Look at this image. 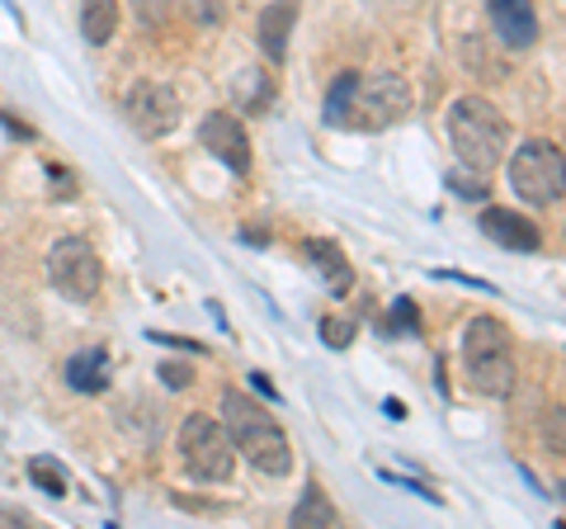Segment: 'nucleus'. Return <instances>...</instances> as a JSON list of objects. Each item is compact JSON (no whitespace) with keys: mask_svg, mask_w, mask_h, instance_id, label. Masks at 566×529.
<instances>
[{"mask_svg":"<svg viewBox=\"0 0 566 529\" xmlns=\"http://www.w3.org/2000/svg\"><path fill=\"white\" fill-rule=\"evenodd\" d=\"M199 143L218 156V162L227 170H237V175H251V143H245V128H241V118L232 114H208L203 118V128H199Z\"/></svg>","mask_w":566,"mask_h":529,"instance_id":"1a4fd4ad","label":"nucleus"},{"mask_svg":"<svg viewBox=\"0 0 566 529\" xmlns=\"http://www.w3.org/2000/svg\"><path fill=\"white\" fill-rule=\"evenodd\" d=\"M392 331L397 336H420V312L411 298H397V308H392Z\"/></svg>","mask_w":566,"mask_h":529,"instance_id":"412c9836","label":"nucleus"},{"mask_svg":"<svg viewBox=\"0 0 566 529\" xmlns=\"http://www.w3.org/2000/svg\"><path fill=\"white\" fill-rule=\"evenodd\" d=\"M510 185H515L520 199L534 204V208L557 204L566 194V156L553 143L534 137V143H524L515 156H510Z\"/></svg>","mask_w":566,"mask_h":529,"instance_id":"423d86ee","label":"nucleus"},{"mask_svg":"<svg viewBox=\"0 0 566 529\" xmlns=\"http://www.w3.org/2000/svg\"><path fill=\"white\" fill-rule=\"evenodd\" d=\"M289 525H297V529H312V525H340V516H335V506H331V497L322 491V483H307L303 501L293 506Z\"/></svg>","mask_w":566,"mask_h":529,"instance_id":"dca6fc26","label":"nucleus"},{"mask_svg":"<svg viewBox=\"0 0 566 529\" xmlns=\"http://www.w3.org/2000/svg\"><path fill=\"white\" fill-rule=\"evenodd\" d=\"M354 85H359V72H340V76H335L331 95H326V123H340V114H345V100L354 95Z\"/></svg>","mask_w":566,"mask_h":529,"instance_id":"a211bd4d","label":"nucleus"},{"mask_svg":"<svg viewBox=\"0 0 566 529\" xmlns=\"http://www.w3.org/2000/svg\"><path fill=\"white\" fill-rule=\"evenodd\" d=\"M307 264L316 274H322V284H326V293H335V298H345L349 293V284H354V270H349V260H345V251L335 241H326V237H312L307 246Z\"/></svg>","mask_w":566,"mask_h":529,"instance_id":"f8f14e48","label":"nucleus"},{"mask_svg":"<svg viewBox=\"0 0 566 529\" xmlns=\"http://www.w3.org/2000/svg\"><path fill=\"white\" fill-rule=\"evenodd\" d=\"M29 483L39 491H48V497H62L66 491V468L57 464V458L39 454V458H29Z\"/></svg>","mask_w":566,"mask_h":529,"instance_id":"f3484780","label":"nucleus"},{"mask_svg":"<svg viewBox=\"0 0 566 529\" xmlns=\"http://www.w3.org/2000/svg\"><path fill=\"white\" fill-rule=\"evenodd\" d=\"M463 374L468 387L482 397H510L515 387V345L501 317H472L463 331Z\"/></svg>","mask_w":566,"mask_h":529,"instance_id":"7ed1b4c3","label":"nucleus"},{"mask_svg":"<svg viewBox=\"0 0 566 529\" xmlns=\"http://www.w3.org/2000/svg\"><path fill=\"white\" fill-rule=\"evenodd\" d=\"M114 29H118V6H114V0H85V6H81V33H85V43L104 48V43L114 39Z\"/></svg>","mask_w":566,"mask_h":529,"instance_id":"2eb2a0df","label":"nucleus"},{"mask_svg":"<svg viewBox=\"0 0 566 529\" xmlns=\"http://www.w3.org/2000/svg\"><path fill=\"white\" fill-rule=\"evenodd\" d=\"M251 383L260 387V393H264V397H279V393H274V383H270V378H264V374H251Z\"/></svg>","mask_w":566,"mask_h":529,"instance_id":"c85d7f7f","label":"nucleus"},{"mask_svg":"<svg viewBox=\"0 0 566 529\" xmlns=\"http://www.w3.org/2000/svg\"><path fill=\"white\" fill-rule=\"evenodd\" d=\"M180 464L193 483H227L237 468V445L222 421L189 416L180 426Z\"/></svg>","mask_w":566,"mask_h":529,"instance_id":"39448f33","label":"nucleus"},{"mask_svg":"<svg viewBox=\"0 0 566 529\" xmlns=\"http://www.w3.org/2000/svg\"><path fill=\"white\" fill-rule=\"evenodd\" d=\"M48 274L71 303H91L104 284V264L99 251L85 237H62L57 246L48 251Z\"/></svg>","mask_w":566,"mask_h":529,"instance_id":"0eeeda50","label":"nucleus"},{"mask_svg":"<svg viewBox=\"0 0 566 529\" xmlns=\"http://www.w3.org/2000/svg\"><path fill=\"white\" fill-rule=\"evenodd\" d=\"M449 185H453V194H463V199H486V185L472 180V175H463V170H453Z\"/></svg>","mask_w":566,"mask_h":529,"instance_id":"5701e85b","label":"nucleus"},{"mask_svg":"<svg viewBox=\"0 0 566 529\" xmlns=\"http://www.w3.org/2000/svg\"><path fill=\"white\" fill-rule=\"evenodd\" d=\"M543 439H547V449H553V454H566V407H553V412H547Z\"/></svg>","mask_w":566,"mask_h":529,"instance_id":"4be33fe9","label":"nucleus"},{"mask_svg":"<svg viewBox=\"0 0 566 529\" xmlns=\"http://www.w3.org/2000/svg\"><path fill=\"white\" fill-rule=\"evenodd\" d=\"M123 110H128V123L147 137V143L180 128V95L161 81H137L128 91V100H123Z\"/></svg>","mask_w":566,"mask_h":529,"instance_id":"6e6552de","label":"nucleus"},{"mask_svg":"<svg viewBox=\"0 0 566 529\" xmlns=\"http://www.w3.org/2000/svg\"><path fill=\"white\" fill-rule=\"evenodd\" d=\"M161 383H166V387H189L193 374H189L185 364H161Z\"/></svg>","mask_w":566,"mask_h":529,"instance_id":"393cba45","label":"nucleus"},{"mask_svg":"<svg viewBox=\"0 0 566 529\" xmlns=\"http://www.w3.org/2000/svg\"><path fill=\"white\" fill-rule=\"evenodd\" d=\"M193 6V20L199 24H218L222 20V0H189Z\"/></svg>","mask_w":566,"mask_h":529,"instance_id":"b1692460","label":"nucleus"},{"mask_svg":"<svg viewBox=\"0 0 566 529\" xmlns=\"http://www.w3.org/2000/svg\"><path fill=\"white\" fill-rule=\"evenodd\" d=\"M486 14L505 48H534L538 43V14L528 0H486Z\"/></svg>","mask_w":566,"mask_h":529,"instance_id":"9d476101","label":"nucleus"},{"mask_svg":"<svg viewBox=\"0 0 566 529\" xmlns=\"http://www.w3.org/2000/svg\"><path fill=\"white\" fill-rule=\"evenodd\" d=\"M142 29H166L170 24V0H128Z\"/></svg>","mask_w":566,"mask_h":529,"instance_id":"6ab92c4d","label":"nucleus"},{"mask_svg":"<svg viewBox=\"0 0 566 529\" xmlns=\"http://www.w3.org/2000/svg\"><path fill=\"white\" fill-rule=\"evenodd\" d=\"M449 143L458 152V162H463L472 175H486L505 162L510 152V123L505 114L495 110L491 100L482 95H463L449 110Z\"/></svg>","mask_w":566,"mask_h":529,"instance_id":"f03ea898","label":"nucleus"},{"mask_svg":"<svg viewBox=\"0 0 566 529\" xmlns=\"http://www.w3.org/2000/svg\"><path fill=\"white\" fill-rule=\"evenodd\" d=\"M482 232L495 246H505V251H538V246H543L538 222H528L524 214H510V208H486V214H482Z\"/></svg>","mask_w":566,"mask_h":529,"instance_id":"9b49d317","label":"nucleus"},{"mask_svg":"<svg viewBox=\"0 0 566 529\" xmlns=\"http://www.w3.org/2000/svg\"><path fill=\"white\" fill-rule=\"evenodd\" d=\"M0 525H29L24 510H14V506H0Z\"/></svg>","mask_w":566,"mask_h":529,"instance_id":"bb28decb","label":"nucleus"},{"mask_svg":"<svg viewBox=\"0 0 566 529\" xmlns=\"http://www.w3.org/2000/svg\"><path fill=\"white\" fill-rule=\"evenodd\" d=\"M382 412H387V416H392V421H401V416H406V407H401V402H397V397H387V402H382Z\"/></svg>","mask_w":566,"mask_h":529,"instance_id":"cd10ccee","label":"nucleus"},{"mask_svg":"<svg viewBox=\"0 0 566 529\" xmlns=\"http://www.w3.org/2000/svg\"><path fill=\"white\" fill-rule=\"evenodd\" d=\"M66 383L76 387V393H104V387H109V355H104V350H81V355H71Z\"/></svg>","mask_w":566,"mask_h":529,"instance_id":"4468645a","label":"nucleus"},{"mask_svg":"<svg viewBox=\"0 0 566 529\" xmlns=\"http://www.w3.org/2000/svg\"><path fill=\"white\" fill-rule=\"evenodd\" d=\"M222 426L232 435L237 454H245V464H255L260 473H270V478H283V473L293 468V449H289V435L283 426L241 393V387H227L222 393Z\"/></svg>","mask_w":566,"mask_h":529,"instance_id":"f257e3e1","label":"nucleus"},{"mask_svg":"<svg viewBox=\"0 0 566 529\" xmlns=\"http://www.w3.org/2000/svg\"><path fill=\"white\" fill-rule=\"evenodd\" d=\"M151 341H161V345H180V350H199V341H189V336H161V331H151Z\"/></svg>","mask_w":566,"mask_h":529,"instance_id":"a878e982","label":"nucleus"},{"mask_svg":"<svg viewBox=\"0 0 566 529\" xmlns=\"http://www.w3.org/2000/svg\"><path fill=\"white\" fill-rule=\"evenodd\" d=\"M411 110V91L397 72H374V76H359L354 95L345 100V114L335 128H354V133H382L392 128L397 118H406Z\"/></svg>","mask_w":566,"mask_h":529,"instance_id":"20e7f679","label":"nucleus"},{"mask_svg":"<svg viewBox=\"0 0 566 529\" xmlns=\"http://www.w3.org/2000/svg\"><path fill=\"white\" fill-rule=\"evenodd\" d=\"M354 331H359V326H354L349 317H322V341H326L331 350H345V345L354 341Z\"/></svg>","mask_w":566,"mask_h":529,"instance_id":"aec40b11","label":"nucleus"},{"mask_svg":"<svg viewBox=\"0 0 566 529\" xmlns=\"http://www.w3.org/2000/svg\"><path fill=\"white\" fill-rule=\"evenodd\" d=\"M293 20H297V6H293V0H274V6L260 14V48H264V58H270V62L289 58Z\"/></svg>","mask_w":566,"mask_h":529,"instance_id":"ddd939ff","label":"nucleus"}]
</instances>
